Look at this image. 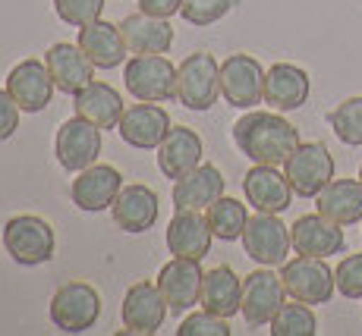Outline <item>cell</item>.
<instances>
[{"label": "cell", "instance_id": "obj_11", "mask_svg": "<svg viewBox=\"0 0 362 336\" xmlns=\"http://www.w3.org/2000/svg\"><path fill=\"white\" fill-rule=\"evenodd\" d=\"M287 302V289H284V280L274 274L271 268H259L243 280V305L240 314L246 320V327L259 330L268 327L271 318L277 314V308Z\"/></svg>", "mask_w": 362, "mask_h": 336}, {"label": "cell", "instance_id": "obj_18", "mask_svg": "<svg viewBox=\"0 0 362 336\" xmlns=\"http://www.w3.org/2000/svg\"><path fill=\"white\" fill-rule=\"evenodd\" d=\"M110 217L114 223L123 229V233H148L151 227L161 217V201H158V192L142 183L123 186L120 195H117L114 208H110Z\"/></svg>", "mask_w": 362, "mask_h": 336}, {"label": "cell", "instance_id": "obj_9", "mask_svg": "<svg viewBox=\"0 0 362 336\" xmlns=\"http://www.w3.org/2000/svg\"><path fill=\"white\" fill-rule=\"evenodd\" d=\"M284 173L299 198H315L334 179V157L322 142H299V148L284 164Z\"/></svg>", "mask_w": 362, "mask_h": 336}, {"label": "cell", "instance_id": "obj_39", "mask_svg": "<svg viewBox=\"0 0 362 336\" xmlns=\"http://www.w3.org/2000/svg\"><path fill=\"white\" fill-rule=\"evenodd\" d=\"M359 179H362V170H359Z\"/></svg>", "mask_w": 362, "mask_h": 336}, {"label": "cell", "instance_id": "obj_23", "mask_svg": "<svg viewBox=\"0 0 362 336\" xmlns=\"http://www.w3.org/2000/svg\"><path fill=\"white\" fill-rule=\"evenodd\" d=\"M211 227L208 217H202V211H177L170 217L167 227V248L173 258H189V261H202L211 251Z\"/></svg>", "mask_w": 362, "mask_h": 336}, {"label": "cell", "instance_id": "obj_20", "mask_svg": "<svg viewBox=\"0 0 362 336\" xmlns=\"http://www.w3.org/2000/svg\"><path fill=\"white\" fill-rule=\"evenodd\" d=\"M224 173L214 164H199L186 176L173 179V208L177 211H208L224 195Z\"/></svg>", "mask_w": 362, "mask_h": 336}, {"label": "cell", "instance_id": "obj_29", "mask_svg": "<svg viewBox=\"0 0 362 336\" xmlns=\"http://www.w3.org/2000/svg\"><path fill=\"white\" fill-rule=\"evenodd\" d=\"M199 305L211 314H221V318L230 320L233 314H240L243 305V280L236 277L233 268L221 264V268H211L202 280V299Z\"/></svg>", "mask_w": 362, "mask_h": 336}, {"label": "cell", "instance_id": "obj_21", "mask_svg": "<svg viewBox=\"0 0 362 336\" xmlns=\"http://www.w3.org/2000/svg\"><path fill=\"white\" fill-rule=\"evenodd\" d=\"M45 63L51 69V79L57 85V92H64V95H79L88 82H95V63L86 57V51L79 44L57 41L45 54Z\"/></svg>", "mask_w": 362, "mask_h": 336}, {"label": "cell", "instance_id": "obj_15", "mask_svg": "<svg viewBox=\"0 0 362 336\" xmlns=\"http://www.w3.org/2000/svg\"><path fill=\"white\" fill-rule=\"evenodd\" d=\"M123 188V176L117 167L110 164H92L82 173H76L69 195H73V205L86 214H98V211H110Z\"/></svg>", "mask_w": 362, "mask_h": 336}, {"label": "cell", "instance_id": "obj_37", "mask_svg": "<svg viewBox=\"0 0 362 336\" xmlns=\"http://www.w3.org/2000/svg\"><path fill=\"white\" fill-rule=\"evenodd\" d=\"M19 114H23V110H19V104L13 101V95L6 92V88H0V142L16 136Z\"/></svg>", "mask_w": 362, "mask_h": 336}, {"label": "cell", "instance_id": "obj_14", "mask_svg": "<svg viewBox=\"0 0 362 336\" xmlns=\"http://www.w3.org/2000/svg\"><path fill=\"white\" fill-rule=\"evenodd\" d=\"M6 92L13 95V101L19 104L23 114H41V110L51 104L57 85H54V79H51L47 63L29 57L10 69V76H6Z\"/></svg>", "mask_w": 362, "mask_h": 336}, {"label": "cell", "instance_id": "obj_26", "mask_svg": "<svg viewBox=\"0 0 362 336\" xmlns=\"http://www.w3.org/2000/svg\"><path fill=\"white\" fill-rule=\"evenodd\" d=\"M123 41L129 54H167L173 44V25L170 19L151 16V13H129L120 23Z\"/></svg>", "mask_w": 362, "mask_h": 336}, {"label": "cell", "instance_id": "obj_13", "mask_svg": "<svg viewBox=\"0 0 362 336\" xmlns=\"http://www.w3.org/2000/svg\"><path fill=\"white\" fill-rule=\"evenodd\" d=\"M117 132H120V138L129 148L158 151V145H161L167 138V132H170V114L155 101L129 104V107L123 110L120 123H117Z\"/></svg>", "mask_w": 362, "mask_h": 336}, {"label": "cell", "instance_id": "obj_36", "mask_svg": "<svg viewBox=\"0 0 362 336\" xmlns=\"http://www.w3.org/2000/svg\"><path fill=\"white\" fill-rule=\"evenodd\" d=\"M344 299H362V255H346L334 270Z\"/></svg>", "mask_w": 362, "mask_h": 336}, {"label": "cell", "instance_id": "obj_1", "mask_svg": "<svg viewBox=\"0 0 362 336\" xmlns=\"http://www.w3.org/2000/svg\"><path fill=\"white\" fill-rule=\"evenodd\" d=\"M233 145L252 164L284 167L299 148V129L284 120L281 110H246L233 123Z\"/></svg>", "mask_w": 362, "mask_h": 336}, {"label": "cell", "instance_id": "obj_3", "mask_svg": "<svg viewBox=\"0 0 362 336\" xmlns=\"http://www.w3.org/2000/svg\"><path fill=\"white\" fill-rule=\"evenodd\" d=\"M221 97V63L205 51L189 54L177 66V101L186 110L205 114Z\"/></svg>", "mask_w": 362, "mask_h": 336}, {"label": "cell", "instance_id": "obj_22", "mask_svg": "<svg viewBox=\"0 0 362 336\" xmlns=\"http://www.w3.org/2000/svg\"><path fill=\"white\" fill-rule=\"evenodd\" d=\"M309 73L296 63H274V66L264 73V104H271V110H299L309 101Z\"/></svg>", "mask_w": 362, "mask_h": 336}, {"label": "cell", "instance_id": "obj_19", "mask_svg": "<svg viewBox=\"0 0 362 336\" xmlns=\"http://www.w3.org/2000/svg\"><path fill=\"white\" fill-rule=\"evenodd\" d=\"M290 242H293L296 255H309V258H331L346 248L340 223L328 220V217H322L318 211L299 217L293 227H290Z\"/></svg>", "mask_w": 362, "mask_h": 336}, {"label": "cell", "instance_id": "obj_33", "mask_svg": "<svg viewBox=\"0 0 362 336\" xmlns=\"http://www.w3.org/2000/svg\"><path fill=\"white\" fill-rule=\"evenodd\" d=\"M236 0H183L180 6V16L186 19L196 29H205V25H214L233 10Z\"/></svg>", "mask_w": 362, "mask_h": 336}, {"label": "cell", "instance_id": "obj_17", "mask_svg": "<svg viewBox=\"0 0 362 336\" xmlns=\"http://www.w3.org/2000/svg\"><path fill=\"white\" fill-rule=\"evenodd\" d=\"M243 192H246L249 205L262 214H284L296 195L287 173H281L271 164H255L243 179Z\"/></svg>", "mask_w": 362, "mask_h": 336}, {"label": "cell", "instance_id": "obj_28", "mask_svg": "<svg viewBox=\"0 0 362 336\" xmlns=\"http://www.w3.org/2000/svg\"><path fill=\"white\" fill-rule=\"evenodd\" d=\"M315 211L328 220L350 227L362 220V179H331L315 195Z\"/></svg>", "mask_w": 362, "mask_h": 336}, {"label": "cell", "instance_id": "obj_31", "mask_svg": "<svg viewBox=\"0 0 362 336\" xmlns=\"http://www.w3.org/2000/svg\"><path fill=\"white\" fill-rule=\"evenodd\" d=\"M271 336H315L318 333V320L305 302H284L277 308V314L271 318Z\"/></svg>", "mask_w": 362, "mask_h": 336}, {"label": "cell", "instance_id": "obj_4", "mask_svg": "<svg viewBox=\"0 0 362 336\" xmlns=\"http://www.w3.org/2000/svg\"><path fill=\"white\" fill-rule=\"evenodd\" d=\"M127 92L136 101H173L177 97V66L164 54H136L123 66Z\"/></svg>", "mask_w": 362, "mask_h": 336}, {"label": "cell", "instance_id": "obj_5", "mask_svg": "<svg viewBox=\"0 0 362 336\" xmlns=\"http://www.w3.org/2000/svg\"><path fill=\"white\" fill-rule=\"evenodd\" d=\"M101 318V292L92 283L69 280L51 296V320L64 333H86Z\"/></svg>", "mask_w": 362, "mask_h": 336}, {"label": "cell", "instance_id": "obj_16", "mask_svg": "<svg viewBox=\"0 0 362 336\" xmlns=\"http://www.w3.org/2000/svg\"><path fill=\"white\" fill-rule=\"evenodd\" d=\"M202 261H189V258H173L161 268L158 274V289L164 292L167 308L170 314H183L189 311L192 305H199L202 299V280H205V270L199 268Z\"/></svg>", "mask_w": 362, "mask_h": 336}, {"label": "cell", "instance_id": "obj_27", "mask_svg": "<svg viewBox=\"0 0 362 336\" xmlns=\"http://www.w3.org/2000/svg\"><path fill=\"white\" fill-rule=\"evenodd\" d=\"M73 107H76V116L95 123L98 129H117L127 104H123V97L114 85H107V82H88L79 95H73Z\"/></svg>", "mask_w": 362, "mask_h": 336}, {"label": "cell", "instance_id": "obj_2", "mask_svg": "<svg viewBox=\"0 0 362 336\" xmlns=\"http://www.w3.org/2000/svg\"><path fill=\"white\" fill-rule=\"evenodd\" d=\"M4 248L23 268H38L47 264L57 251V236L54 227L38 214H19L6 220L4 227Z\"/></svg>", "mask_w": 362, "mask_h": 336}, {"label": "cell", "instance_id": "obj_12", "mask_svg": "<svg viewBox=\"0 0 362 336\" xmlns=\"http://www.w3.org/2000/svg\"><path fill=\"white\" fill-rule=\"evenodd\" d=\"M54 154H57V164L66 173H82L101 154V129L95 123L82 120V116H73L54 136Z\"/></svg>", "mask_w": 362, "mask_h": 336}, {"label": "cell", "instance_id": "obj_30", "mask_svg": "<svg viewBox=\"0 0 362 336\" xmlns=\"http://www.w3.org/2000/svg\"><path fill=\"white\" fill-rule=\"evenodd\" d=\"M205 217H208V227H211V233L218 236L221 242L243 239V233H246V223H249L246 205H243V201H236V198H227V195H221V198L205 211Z\"/></svg>", "mask_w": 362, "mask_h": 336}, {"label": "cell", "instance_id": "obj_38", "mask_svg": "<svg viewBox=\"0 0 362 336\" xmlns=\"http://www.w3.org/2000/svg\"><path fill=\"white\" fill-rule=\"evenodd\" d=\"M180 6H183V0H139V10L161 19H170L173 13H180Z\"/></svg>", "mask_w": 362, "mask_h": 336}, {"label": "cell", "instance_id": "obj_35", "mask_svg": "<svg viewBox=\"0 0 362 336\" xmlns=\"http://www.w3.org/2000/svg\"><path fill=\"white\" fill-rule=\"evenodd\" d=\"M177 336H230V324H227V318L202 308V311L189 314V318L180 324Z\"/></svg>", "mask_w": 362, "mask_h": 336}, {"label": "cell", "instance_id": "obj_8", "mask_svg": "<svg viewBox=\"0 0 362 336\" xmlns=\"http://www.w3.org/2000/svg\"><path fill=\"white\" fill-rule=\"evenodd\" d=\"M243 248L259 268H281L293 248L290 227H284L281 214L255 211V217H249L246 223V233H243Z\"/></svg>", "mask_w": 362, "mask_h": 336}, {"label": "cell", "instance_id": "obj_6", "mask_svg": "<svg viewBox=\"0 0 362 336\" xmlns=\"http://www.w3.org/2000/svg\"><path fill=\"white\" fill-rule=\"evenodd\" d=\"M281 280L290 299L305 305H328L334 289H337V277L325 264V258H309L299 255L293 261L281 264Z\"/></svg>", "mask_w": 362, "mask_h": 336}, {"label": "cell", "instance_id": "obj_34", "mask_svg": "<svg viewBox=\"0 0 362 336\" xmlns=\"http://www.w3.org/2000/svg\"><path fill=\"white\" fill-rule=\"evenodd\" d=\"M54 10H57L60 23L82 29V25L101 19L104 13V0H54Z\"/></svg>", "mask_w": 362, "mask_h": 336}, {"label": "cell", "instance_id": "obj_32", "mask_svg": "<svg viewBox=\"0 0 362 336\" xmlns=\"http://www.w3.org/2000/svg\"><path fill=\"white\" fill-rule=\"evenodd\" d=\"M328 123L334 129V136L350 148H362V95L359 97H346L328 114Z\"/></svg>", "mask_w": 362, "mask_h": 336}, {"label": "cell", "instance_id": "obj_24", "mask_svg": "<svg viewBox=\"0 0 362 336\" xmlns=\"http://www.w3.org/2000/svg\"><path fill=\"white\" fill-rule=\"evenodd\" d=\"M202 164V136L189 126H170L167 138L158 145V170L167 179H180Z\"/></svg>", "mask_w": 362, "mask_h": 336}, {"label": "cell", "instance_id": "obj_25", "mask_svg": "<svg viewBox=\"0 0 362 336\" xmlns=\"http://www.w3.org/2000/svg\"><path fill=\"white\" fill-rule=\"evenodd\" d=\"M76 44L86 51V57L95 63V69H114L127 60L129 47L123 41L120 25L104 23V19H95V23L82 25L79 29V41Z\"/></svg>", "mask_w": 362, "mask_h": 336}, {"label": "cell", "instance_id": "obj_10", "mask_svg": "<svg viewBox=\"0 0 362 336\" xmlns=\"http://www.w3.org/2000/svg\"><path fill=\"white\" fill-rule=\"evenodd\" d=\"M167 299L158 289V283L139 280L127 289L120 305V318H123V333H136V336H151L164 327L167 320Z\"/></svg>", "mask_w": 362, "mask_h": 336}, {"label": "cell", "instance_id": "obj_7", "mask_svg": "<svg viewBox=\"0 0 362 336\" xmlns=\"http://www.w3.org/2000/svg\"><path fill=\"white\" fill-rule=\"evenodd\" d=\"M264 73L252 54H230L221 63V97L236 110H255L264 101Z\"/></svg>", "mask_w": 362, "mask_h": 336}]
</instances>
